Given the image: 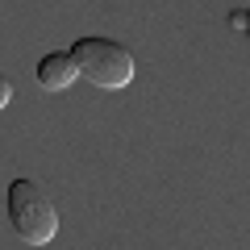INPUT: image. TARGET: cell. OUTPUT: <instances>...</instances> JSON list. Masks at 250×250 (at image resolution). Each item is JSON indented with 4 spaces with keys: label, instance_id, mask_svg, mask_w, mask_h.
<instances>
[{
    "label": "cell",
    "instance_id": "6da1fadb",
    "mask_svg": "<svg viewBox=\"0 0 250 250\" xmlns=\"http://www.w3.org/2000/svg\"><path fill=\"white\" fill-rule=\"evenodd\" d=\"M9 225L21 242L46 246L59 233V208H54L50 192H42L34 179H13L9 184Z\"/></svg>",
    "mask_w": 250,
    "mask_h": 250
},
{
    "label": "cell",
    "instance_id": "7a4b0ae2",
    "mask_svg": "<svg viewBox=\"0 0 250 250\" xmlns=\"http://www.w3.org/2000/svg\"><path fill=\"white\" fill-rule=\"evenodd\" d=\"M71 59L80 67V75L96 88H125L134 80V54L121 42H108V38H80L71 46Z\"/></svg>",
    "mask_w": 250,
    "mask_h": 250
},
{
    "label": "cell",
    "instance_id": "3957f363",
    "mask_svg": "<svg viewBox=\"0 0 250 250\" xmlns=\"http://www.w3.org/2000/svg\"><path fill=\"white\" fill-rule=\"evenodd\" d=\"M80 80V67H75V59H71V50H54V54H46L42 62H38V83H42L46 92H67L71 83Z\"/></svg>",
    "mask_w": 250,
    "mask_h": 250
},
{
    "label": "cell",
    "instance_id": "277c9868",
    "mask_svg": "<svg viewBox=\"0 0 250 250\" xmlns=\"http://www.w3.org/2000/svg\"><path fill=\"white\" fill-rule=\"evenodd\" d=\"M9 100H13V83H9V80H4V75H0V108L9 104Z\"/></svg>",
    "mask_w": 250,
    "mask_h": 250
},
{
    "label": "cell",
    "instance_id": "5b68a950",
    "mask_svg": "<svg viewBox=\"0 0 250 250\" xmlns=\"http://www.w3.org/2000/svg\"><path fill=\"white\" fill-rule=\"evenodd\" d=\"M229 21H233V25H238V29H242V34H246V21H250V13H242V9H233V13H229Z\"/></svg>",
    "mask_w": 250,
    "mask_h": 250
},
{
    "label": "cell",
    "instance_id": "8992f818",
    "mask_svg": "<svg viewBox=\"0 0 250 250\" xmlns=\"http://www.w3.org/2000/svg\"><path fill=\"white\" fill-rule=\"evenodd\" d=\"M246 38H250V21H246Z\"/></svg>",
    "mask_w": 250,
    "mask_h": 250
}]
</instances>
